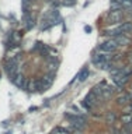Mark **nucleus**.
I'll use <instances>...</instances> for the list:
<instances>
[{"label":"nucleus","instance_id":"1","mask_svg":"<svg viewBox=\"0 0 132 134\" xmlns=\"http://www.w3.org/2000/svg\"><path fill=\"white\" fill-rule=\"evenodd\" d=\"M122 15H124V13L121 10H111V13L108 14V23L110 24H117L120 23L122 20Z\"/></svg>","mask_w":132,"mask_h":134},{"label":"nucleus","instance_id":"11","mask_svg":"<svg viewBox=\"0 0 132 134\" xmlns=\"http://www.w3.org/2000/svg\"><path fill=\"white\" fill-rule=\"evenodd\" d=\"M70 3H73V0H70Z\"/></svg>","mask_w":132,"mask_h":134},{"label":"nucleus","instance_id":"6","mask_svg":"<svg viewBox=\"0 0 132 134\" xmlns=\"http://www.w3.org/2000/svg\"><path fill=\"white\" fill-rule=\"evenodd\" d=\"M114 42H115L117 45H128L131 42V39H129V38H126L125 35H117L115 39H114Z\"/></svg>","mask_w":132,"mask_h":134},{"label":"nucleus","instance_id":"7","mask_svg":"<svg viewBox=\"0 0 132 134\" xmlns=\"http://www.w3.org/2000/svg\"><path fill=\"white\" fill-rule=\"evenodd\" d=\"M89 74H90V71H89L87 67H86V69H83V70L79 73V75H77L79 81H84V80H86V78L89 77Z\"/></svg>","mask_w":132,"mask_h":134},{"label":"nucleus","instance_id":"4","mask_svg":"<svg viewBox=\"0 0 132 134\" xmlns=\"http://www.w3.org/2000/svg\"><path fill=\"white\" fill-rule=\"evenodd\" d=\"M52 81H53V78L49 75V77L42 78L41 81H37V85H38V88H40V90H45V88L51 87V84H52Z\"/></svg>","mask_w":132,"mask_h":134},{"label":"nucleus","instance_id":"10","mask_svg":"<svg viewBox=\"0 0 132 134\" xmlns=\"http://www.w3.org/2000/svg\"><path fill=\"white\" fill-rule=\"evenodd\" d=\"M107 120H108V123H114V120H115V115H114V113H108V115H107Z\"/></svg>","mask_w":132,"mask_h":134},{"label":"nucleus","instance_id":"2","mask_svg":"<svg viewBox=\"0 0 132 134\" xmlns=\"http://www.w3.org/2000/svg\"><path fill=\"white\" fill-rule=\"evenodd\" d=\"M117 43L113 41H108V42H104V43H101L99 46V50H101V52H114V50L117 49Z\"/></svg>","mask_w":132,"mask_h":134},{"label":"nucleus","instance_id":"8","mask_svg":"<svg viewBox=\"0 0 132 134\" xmlns=\"http://www.w3.org/2000/svg\"><path fill=\"white\" fill-rule=\"evenodd\" d=\"M128 102H129V95H126V94L118 96V99H117V103L118 105H126Z\"/></svg>","mask_w":132,"mask_h":134},{"label":"nucleus","instance_id":"3","mask_svg":"<svg viewBox=\"0 0 132 134\" xmlns=\"http://www.w3.org/2000/svg\"><path fill=\"white\" fill-rule=\"evenodd\" d=\"M132 31V23H122L120 27L117 28V32L120 35H125V34H129Z\"/></svg>","mask_w":132,"mask_h":134},{"label":"nucleus","instance_id":"9","mask_svg":"<svg viewBox=\"0 0 132 134\" xmlns=\"http://www.w3.org/2000/svg\"><path fill=\"white\" fill-rule=\"evenodd\" d=\"M53 134H69V131H66V130L62 129V127H58V129L53 131Z\"/></svg>","mask_w":132,"mask_h":134},{"label":"nucleus","instance_id":"5","mask_svg":"<svg viewBox=\"0 0 132 134\" xmlns=\"http://www.w3.org/2000/svg\"><path fill=\"white\" fill-rule=\"evenodd\" d=\"M105 60H107V57H105L103 53L93 54V57H91V62L94 63V64H97V66H100V64H103V63H105Z\"/></svg>","mask_w":132,"mask_h":134}]
</instances>
